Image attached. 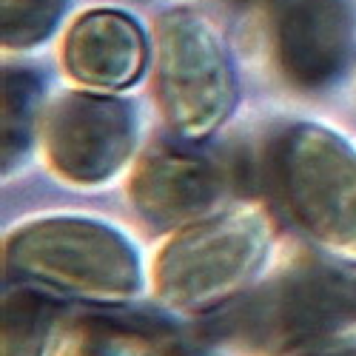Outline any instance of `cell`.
<instances>
[{
    "instance_id": "obj_3",
    "label": "cell",
    "mask_w": 356,
    "mask_h": 356,
    "mask_svg": "<svg viewBox=\"0 0 356 356\" xmlns=\"http://www.w3.org/2000/svg\"><path fill=\"white\" fill-rule=\"evenodd\" d=\"M66 66L88 86H131L145 66V38L123 12H86L66 38Z\"/></svg>"
},
{
    "instance_id": "obj_5",
    "label": "cell",
    "mask_w": 356,
    "mask_h": 356,
    "mask_svg": "<svg viewBox=\"0 0 356 356\" xmlns=\"http://www.w3.org/2000/svg\"><path fill=\"white\" fill-rule=\"evenodd\" d=\"M38 80L29 74V72H9L6 74V117L12 114V123H6V137L12 134V143L6 145L9 152L17 148V134L23 131V120L29 117V106L35 103V95H38Z\"/></svg>"
},
{
    "instance_id": "obj_6",
    "label": "cell",
    "mask_w": 356,
    "mask_h": 356,
    "mask_svg": "<svg viewBox=\"0 0 356 356\" xmlns=\"http://www.w3.org/2000/svg\"><path fill=\"white\" fill-rule=\"evenodd\" d=\"M234 3H248V0H234Z\"/></svg>"
},
{
    "instance_id": "obj_4",
    "label": "cell",
    "mask_w": 356,
    "mask_h": 356,
    "mask_svg": "<svg viewBox=\"0 0 356 356\" xmlns=\"http://www.w3.org/2000/svg\"><path fill=\"white\" fill-rule=\"evenodd\" d=\"M66 9V0H3V46L26 49L46 40Z\"/></svg>"
},
{
    "instance_id": "obj_2",
    "label": "cell",
    "mask_w": 356,
    "mask_h": 356,
    "mask_svg": "<svg viewBox=\"0 0 356 356\" xmlns=\"http://www.w3.org/2000/svg\"><path fill=\"white\" fill-rule=\"evenodd\" d=\"M274 49L285 77L296 86L334 83L353 51L350 0H277Z\"/></svg>"
},
{
    "instance_id": "obj_1",
    "label": "cell",
    "mask_w": 356,
    "mask_h": 356,
    "mask_svg": "<svg viewBox=\"0 0 356 356\" xmlns=\"http://www.w3.org/2000/svg\"><path fill=\"white\" fill-rule=\"evenodd\" d=\"M157 49L168 108L220 120L231 100V66L217 29L191 9L165 12L157 20Z\"/></svg>"
}]
</instances>
